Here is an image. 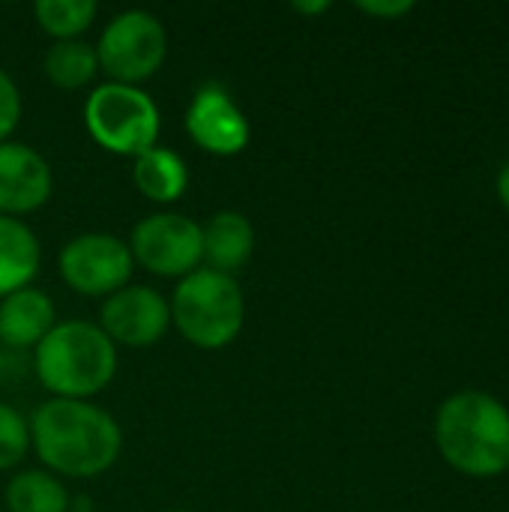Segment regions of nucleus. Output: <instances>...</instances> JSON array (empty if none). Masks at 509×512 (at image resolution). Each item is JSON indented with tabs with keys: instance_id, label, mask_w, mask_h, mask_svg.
<instances>
[{
	"instance_id": "2eb2a0df",
	"label": "nucleus",
	"mask_w": 509,
	"mask_h": 512,
	"mask_svg": "<svg viewBox=\"0 0 509 512\" xmlns=\"http://www.w3.org/2000/svg\"><path fill=\"white\" fill-rule=\"evenodd\" d=\"M132 183L153 204H174L189 189V168L171 147H150L132 159Z\"/></svg>"
},
{
	"instance_id": "1a4fd4ad",
	"label": "nucleus",
	"mask_w": 509,
	"mask_h": 512,
	"mask_svg": "<svg viewBox=\"0 0 509 512\" xmlns=\"http://www.w3.org/2000/svg\"><path fill=\"white\" fill-rule=\"evenodd\" d=\"M186 135L210 156L231 159L249 147L252 126L246 111L222 84H204L192 93L183 114Z\"/></svg>"
},
{
	"instance_id": "f257e3e1",
	"label": "nucleus",
	"mask_w": 509,
	"mask_h": 512,
	"mask_svg": "<svg viewBox=\"0 0 509 512\" xmlns=\"http://www.w3.org/2000/svg\"><path fill=\"white\" fill-rule=\"evenodd\" d=\"M30 450L60 480H93L117 465L123 429L96 402L48 399L30 417Z\"/></svg>"
},
{
	"instance_id": "aec40b11",
	"label": "nucleus",
	"mask_w": 509,
	"mask_h": 512,
	"mask_svg": "<svg viewBox=\"0 0 509 512\" xmlns=\"http://www.w3.org/2000/svg\"><path fill=\"white\" fill-rule=\"evenodd\" d=\"M21 90L15 84V78L0 66V144L3 141H12V132L18 129V120H21Z\"/></svg>"
},
{
	"instance_id": "4be33fe9",
	"label": "nucleus",
	"mask_w": 509,
	"mask_h": 512,
	"mask_svg": "<svg viewBox=\"0 0 509 512\" xmlns=\"http://www.w3.org/2000/svg\"><path fill=\"white\" fill-rule=\"evenodd\" d=\"M330 6H333L330 0H315V3L297 0V3H291V9H294V12H303V15H321V12H327Z\"/></svg>"
},
{
	"instance_id": "6ab92c4d",
	"label": "nucleus",
	"mask_w": 509,
	"mask_h": 512,
	"mask_svg": "<svg viewBox=\"0 0 509 512\" xmlns=\"http://www.w3.org/2000/svg\"><path fill=\"white\" fill-rule=\"evenodd\" d=\"M30 453V423L27 417L0 402V471H12Z\"/></svg>"
},
{
	"instance_id": "a211bd4d",
	"label": "nucleus",
	"mask_w": 509,
	"mask_h": 512,
	"mask_svg": "<svg viewBox=\"0 0 509 512\" xmlns=\"http://www.w3.org/2000/svg\"><path fill=\"white\" fill-rule=\"evenodd\" d=\"M33 15L45 36H51L54 42H66L81 39L90 30L99 6L93 0H39L33 6Z\"/></svg>"
},
{
	"instance_id": "f3484780",
	"label": "nucleus",
	"mask_w": 509,
	"mask_h": 512,
	"mask_svg": "<svg viewBox=\"0 0 509 512\" xmlns=\"http://www.w3.org/2000/svg\"><path fill=\"white\" fill-rule=\"evenodd\" d=\"M42 72L60 90H81L99 75L96 45L84 39L51 42V48L42 57Z\"/></svg>"
},
{
	"instance_id": "39448f33",
	"label": "nucleus",
	"mask_w": 509,
	"mask_h": 512,
	"mask_svg": "<svg viewBox=\"0 0 509 512\" xmlns=\"http://www.w3.org/2000/svg\"><path fill=\"white\" fill-rule=\"evenodd\" d=\"M84 126L105 153L135 159L159 144L162 114L147 90L102 81L84 99Z\"/></svg>"
},
{
	"instance_id": "f03ea898",
	"label": "nucleus",
	"mask_w": 509,
	"mask_h": 512,
	"mask_svg": "<svg viewBox=\"0 0 509 512\" xmlns=\"http://www.w3.org/2000/svg\"><path fill=\"white\" fill-rule=\"evenodd\" d=\"M435 444L444 462L465 477L509 471V408L483 390H462L435 414Z\"/></svg>"
},
{
	"instance_id": "4468645a",
	"label": "nucleus",
	"mask_w": 509,
	"mask_h": 512,
	"mask_svg": "<svg viewBox=\"0 0 509 512\" xmlns=\"http://www.w3.org/2000/svg\"><path fill=\"white\" fill-rule=\"evenodd\" d=\"M42 264V246L24 219L0 216V300L33 285Z\"/></svg>"
},
{
	"instance_id": "9d476101",
	"label": "nucleus",
	"mask_w": 509,
	"mask_h": 512,
	"mask_svg": "<svg viewBox=\"0 0 509 512\" xmlns=\"http://www.w3.org/2000/svg\"><path fill=\"white\" fill-rule=\"evenodd\" d=\"M99 327L117 348H150L171 330L168 297L150 285H126L102 300Z\"/></svg>"
},
{
	"instance_id": "f8f14e48",
	"label": "nucleus",
	"mask_w": 509,
	"mask_h": 512,
	"mask_svg": "<svg viewBox=\"0 0 509 512\" xmlns=\"http://www.w3.org/2000/svg\"><path fill=\"white\" fill-rule=\"evenodd\" d=\"M255 252V228L240 210H219L201 225V264L237 276Z\"/></svg>"
},
{
	"instance_id": "0eeeda50",
	"label": "nucleus",
	"mask_w": 509,
	"mask_h": 512,
	"mask_svg": "<svg viewBox=\"0 0 509 512\" xmlns=\"http://www.w3.org/2000/svg\"><path fill=\"white\" fill-rule=\"evenodd\" d=\"M57 270L66 288L81 297H111L126 288L135 270L129 243L108 231H84L63 243L57 255Z\"/></svg>"
},
{
	"instance_id": "7ed1b4c3",
	"label": "nucleus",
	"mask_w": 509,
	"mask_h": 512,
	"mask_svg": "<svg viewBox=\"0 0 509 512\" xmlns=\"http://www.w3.org/2000/svg\"><path fill=\"white\" fill-rule=\"evenodd\" d=\"M33 372L51 399L93 402L117 375V345L93 321H57L33 348Z\"/></svg>"
},
{
	"instance_id": "9b49d317",
	"label": "nucleus",
	"mask_w": 509,
	"mask_h": 512,
	"mask_svg": "<svg viewBox=\"0 0 509 512\" xmlns=\"http://www.w3.org/2000/svg\"><path fill=\"white\" fill-rule=\"evenodd\" d=\"M54 174L48 159L21 141L0 144V216L21 219L48 204Z\"/></svg>"
},
{
	"instance_id": "ddd939ff",
	"label": "nucleus",
	"mask_w": 509,
	"mask_h": 512,
	"mask_svg": "<svg viewBox=\"0 0 509 512\" xmlns=\"http://www.w3.org/2000/svg\"><path fill=\"white\" fill-rule=\"evenodd\" d=\"M57 324L54 300L42 288H21L0 300V348H36Z\"/></svg>"
},
{
	"instance_id": "5701e85b",
	"label": "nucleus",
	"mask_w": 509,
	"mask_h": 512,
	"mask_svg": "<svg viewBox=\"0 0 509 512\" xmlns=\"http://www.w3.org/2000/svg\"><path fill=\"white\" fill-rule=\"evenodd\" d=\"M495 189H498V198H501V204H504V207L509 210V162H504V168L498 171Z\"/></svg>"
},
{
	"instance_id": "20e7f679",
	"label": "nucleus",
	"mask_w": 509,
	"mask_h": 512,
	"mask_svg": "<svg viewBox=\"0 0 509 512\" xmlns=\"http://www.w3.org/2000/svg\"><path fill=\"white\" fill-rule=\"evenodd\" d=\"M171 327L201 351H222L243 333L246 297L237 276L198 267L183 276L168 300Z\"/></svg>"
},
{
	"instance_id": "412c9836",
	"label": "nucleus",
	"mask_w": 509,
	"mask_h": 512,
	"mask_svg": "<svg viewBox=\"0 0 509 512\" xmlns=\"http://www.w3.org/2000/svg\"><path fill=\"white\" fill-rule=\"evenodd\" d=\"M360 12L366 15H375V18H402L408 12H414V0H363L357 3Z\"/></svg>"
},
{
	"instance_id": "b1692460",
	"label": "nucleus",
	"mask_w": 509,
	"mask_h": 512,
	"mask_svg": "<svg viewBox=\"0 0 509 512\" xmlns=\"http://www.w3.org/2000/svg\"><path fill=\"white\" fill-rule=\"evenodd\" d=\"M3 366H6V360H3V348H0V378H3Z\"/></svg>"
},
{
	"instance_id": "6e6552de",
	"label": "nucleus",
	"mask_w": 509,
	"mask_h": 512,
	"mask_svg": "<svg viewBox=\"0 0 509 512\" xmlns=\"http://www.w3.org/2000/svg\"><path fill=\"white\" fill-rule=\"evenodd\" d=\"M126 243L132 261L162 279L180 282L201 267V225L174 210L138 219Z\"/></svg>"
},
{
	"instance_id": "393cba45",
	"label": "nucleus",
	"mask_w": 509,
	"mask_h": 512,
	"mask_svg": "<svg viewBox=\"0 0 509 512\" xmlns=\"http://www.w3.org/2000/svg\"><path fill=\"white\" fill-rule=\"evenodd\" d=\"M171 512H192V510H171Z\"/></svg>"
},
{
	"instance_id": "dca6fc26",
	"label": "nucleus",
	"mask_w": 509,
	"mask_h": 512,
	"mask_svg": "<svg viewBox=\"0 0 509 512\" xmlns=\"http://www.w3.org/2000/svg\"><path fill=\"white\" fill-rule=\"evenodd\" d=\"M9 512H69V489L60 477L48 474L45 468L18 471L3 492Z\"/></svg>"
},
{
	"instance_id": "423d86ee",
	"label": "nucleus",
	"mask_w": 509,
	"mask_h": 512,
	"mask_svg": "<svg viewBox=\"0 0 509 512\" xmlns=\"http://www.w3.org/2000/svg\"><path fill=\"white\" fill-rule=\"evenodd\" d=\"M96 57L108 81L141 87L168 57V30L147 9H123L102 27Z\"/></svg>"
}]
</instances>
